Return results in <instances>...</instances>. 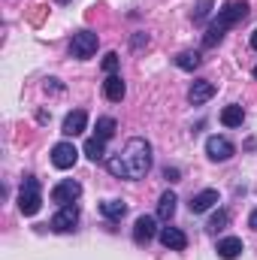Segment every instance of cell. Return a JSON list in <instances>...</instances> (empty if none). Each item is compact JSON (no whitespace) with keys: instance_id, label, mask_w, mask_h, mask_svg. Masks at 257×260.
<instances>
[{"instance_id":"cell-1","label":"cell","mask_w":257,"mask_h":260,"mask_svg":"<svg viewBox=\"0 0 257 260\" xmlns=\"http://www.w3.org/2000/svg\"><path fill=\"white\" fill-rule=\"evenodd\" d=\"M106 167L115 179H145V173L151 170V145L136 136L124 145L121 154L106 160Z\"/></svg>"},{"instance_id":"cell-2","label":"cell","mask_w":257,"mask_h":260,"mask_svg":"<svg viewBox=\"0 0 257 260\" xmlns=\"http://www.w3.org/2000/svg\"><path fill=\"white\" fill-rule=\"evenodd\" d=\"M245 15H248V3H245V0H233V3H227V6L218 12V18L209 24L206 37H203V49H215V46L224 40V34H227L236 21H242Z\"/></svg>"},{"instance_id":"cell-3","label":"cell","mask_w":257,"mask_h":260,"mask_svg":"<svg viewBox=\"0 0 257 260\" xmlns=\"http://www.w3.org/2000/svg\"><path fill=\"white\" fill-rule=\"evenodd\" d=\"M43 206V194H40V182L34 176H24L21 182V194H18V209L21 215H37Z\"/></svg>"},{"instance_id":"cell-4","label":"cell","mask_w":257,"mask_h":260,"mask_svg":"<svg viewBox=\"0 0 257 260\" xmlns=\"http://www.w3.org/2000/svg\"><path fill=\"white\" fill-rule=\"evenodd\" d=\"M97 46H100V37H97L94 30H79V34H73L70 52H73V58L85 61V58H91V55L97 52Z\"/></svg>"},{"instance_id":"cell-5","label":"cell","mask_w":257,"mask_h":260,"mask_svg":"<svg viewBox=\"0 0 257 260\" xmlns=\"http://www.w3.org/2000/svg\"><path fill=\"white\" fill-rule=\"evenodd\" d=\"M79 197H82V185L76 179H64L52 188V203H58V206H73Z\"/></svg>"},{"instance_id":"cell-6","label":"cell","mask_w":257,"mask_h":260,"mask_svg":"<svg viewBox=\"0 0 257 260\" xmlns=\"http://www.w3.org/2000/svg\"><path fill=\"white\" fill-rule=\"evenodd\" d=\"M76 224H79V209H76V206H61L58 215L49 221V227H52L55 233H70Z\"/></svg>"},{"instance_id":"cell-7","label":"cell","mask_w":257,"mask_h":260,"mask_svg":"<svg viewBox=\"0 0 257 260\" xmlns=\"http://www.w3.org/2000/svg\"><path fill=\"white\" fill-rule=\"evenodd\" d=\"M206 154H209L212 160H230V157L236 154V148H233V142L224 139V136H209V139H206Z\"/></svg>"},{"instance_id":"cell-8","label":"cell","mask_w":257,"mask_h":260,"mask_svg":"<svg viewBox=\"0 0 257 260\" xmlns=\"http://www.w3.org/2000/svg\"><path fill=\"white\" fill-rule=\"evenodd\" d=\"M76 160H79V151H76L73 142H58V145L52 148V164H55L58 170H70V167H76Z\"/></svg>"},{"instance_id":"cell-9","label":"cell","mask_w":257,"mask_h":260,"mask_svg":"<svg viewBox=\"0 0 257 260\" xmlns=\"http://www.w3.org/2000/svg\"><path fill=\"white\" fill-rule=\"evenodd\" d=\"M154 227H157V221L151 215H139L136 224H133V242L136 245H148L154 239Z\"/></svg>"},{"instance_id":"cell-10","label":"cell","mask_w":257,"mask_h":260,"mask_svg":"<svg viewBox=\"0 0 257 260\" xmlns=\"http://www.w3.org/2000/svg\"><path fill=\"white\" fill-rule=\"evenodd\" d=\"M160 245L170 251H185L188 248V236L179 227H160Z\"/></svg>"},{"instance_id":"cell-11","label":"cell","mask_w":257,"mask_h":260,"mask_svg":"<svg viewBox=\"0 0 257 260\" xmlns=\"http://www.w3.org/2000/svg\"><path fill=\"white\" fill-rule=\"evenodd\" d=\"M212 97H215V82H209V79L194 82L191 91H188V103H194V106H200V103H206Z\"/></svg>"},{"instance_id":"cell-12","label":"cell","mask_w":257,"mask_h":260,"mask_svg":"<svg viewBox=\"0 0 257 260\" xmlns=\"http://www.w3.org/2000/svg\"><path fill=\"white\" fill-rule=\"evenodd\" d=\"M215 203H218V191H215V188H206V191L194 194L188 206H191V212H194V215H203V212H209V209H212Z\"/></svg>"},{"instance_id":"cell-13","label":"cell","mask_w":257,"mask_h":260,"mask_svg":"<svg viewBox=\"0 0 257 260\" xmlns=\"http://www.w3.org/2000/svg\"><path fill=\"white\" fill-rule=\"evenodd\" d=\"M215 251H218V257H221V260H236L242 251H245V245H242V239H239V236H227V239H221V242H218V248H215Z\"/></svg>"},{"instance_id":"cell-14","label":"cell","mask_w":257,"mask_h":260,"mask_svg":"<svg viewBox=\"0 0 257 260\" xmlns=\"http://www.w3.org/2000/svg\"><path fill=\"white\" fill-rule=\"evenodd\" d=\"M85 124H88L85 109H73V112L64 118V127H61V133H64V136H79V133L85 130Z\"/></svg>"},{"instance_id":"cell-15","label":"cell","mask_w":257,"mask_h":260,"mask_svg":"<svg viewBox=\"0 0 257 260\" xmlns=\"http://www.w3.org/2000/svg\"><path fill=\"white\" fill-rule=\"evenodd\" d=\"M103 94H106V100H109V103H121V100H124V94H127V88H124L121 76H109V79L103 82Z\"/></svg>"},{"instance_id":"cell-16","label":"cell","mask_w":257,"mask_h":260,"mask_svg":"<svg viewBox=\"0 0 257 260\" xmlns=\"http://www.w3.org/2000/svg\"><path fill=\"white\" fill-rule=\"evenodd\" d=\"M242 121H245V109L242 106H236V103L224 106V112H221V124L224 127H242Z\"/></svg>"},{"instance_id":"cell-17","label":"cell","mask_w":257,"mask_h":260,"mask_svg":"<svg viewBox=\"0 0 257 260\" xmlns=\"http://www.w3.org/2000/svg\"><path fill=\"white\" fill-rule=\"evenodd\" d=\"M176 203H179V200H176L173 191H164L160 200H157V218H160V221H170V218L176 215Z\"/></svg>"},{"instance_id":"cell-18","label":"cell","mask_w":257,"mask_h":260,"mask_svg":"<svg viewBox=\"0 0 257 260\" xmlns=\"http://www.w3.org/2000/svg\"><path fill=\"white\" fill-rule=\"evenodd\" d=\"M100 212H103V218H109V221H121V218L127 215V203H121V200H106V203H100Z\"/></svg>"},{"instance_id":"cell-19","label":"cell","mask_w":257,"mask_h":260,"mask_svg":"<svg viewBox=\"0 0 257 260\" xmlns=\"http://www.w3.org/2000/svg\"><path fill=\"white\" fill-rule=\"evenodd\" d=\"M85 154H88L94 164H100V160L106 157V139H100V136H91V139L85 142Z\"/></svg>"},{"instance_id":"cell-20","label":"cell","mask_w":257,"mask_h":260,"mask_svg":"<svg viewBox=\"0 0 257 260\" xmlns=\"http://www.w3.org/2000/svg\"><path fill=\"white\" fill-rule=\"evenodd\" d=\"M200 64H203L200 52H179V58H176V67L179 70H188V73H194Z\"/></svg>"},{"instance_id":"cell-21","label":"cell","mask_w":257,"mask_h":260,"mask_svg":"<svg viewBox=\"0 0 257 260\" xmlns=\"http://www.w3.org/2000/svg\"><path fill=\"white\" fill-rule=\"evenodd\" d=\"M97 136L100 139H112L115 136V118H109V115L97 118Z\"/></svg>"},{"instance_id":"cell-22","label":"cell","mask_w":257,"mask_h":260,"mask_svg":"<svg viewBox=\"0 0 257 260\" xmlns=\"http://www.w3.org/2000/svg\"><path fill=\"white\" fill-rule=\"evenodd\" d=\"M227 221H230V215H227L224 209H218V212L209 218V224H206V227H209L212 233H218V230H224V227H227Z\"/></svg>"},{"instance_id":"cell-23","label":"cell","mask_w":257,"mask_h":260,"mask_svg":"<svg viewBox=\"0 0 257 260\" xmlns=\"http://www.w3.org/2000/svg\"><path fill=\"white\" fill-rule=\"evenodd\" d=\"M118 52H109L106 58H103V73H109V76H115V70H118Z\"/></svg>"},{"instance_id":"cell-24","label":"cell","mask_w":257,"mask_h":260,"mask_svg":"<svg viewBox=\"0 0 257 260\" xmlns=\"http://www.w3.org/2000/svg\"><path fill=\"white\" fill-rule=\"evenodd\" d=\"M209 6H212V0H200V3H197V9H194V21H206Z\"/></svg>"},{"instance_id":"cell-25","label":"cell","mask_w":257,"mask_h":260,"mask_svg":"<svg viewBox=\"0 0 257 260\" xmlns=\"http://www.w3.org/2000/svg\"><path fill=\"white\" fill-rule=\"evenodd\" d=\"M179 176H182L179 167H167V170H164V179H167V182H179Z\"/></svg>"},{"instance_id":"cell-26","label":"cell","mask_w":257,"mask_h":260,"mask_svg":"<svg viewBox=\"0 0 257 260\" xmlns=\"http://www.w3.org/2000/svg\"><path fill=\"white\" fill-rule=\"evenodd\" d=\"M139 46H148V37L145 34H136L133 37V49H139Z\"/></svg>"},{"instance_id":"cell-27","label":"cell","mask_w":257,"mask_h":260,"mask_svg":"<svg viewBox=\"0 0 257 260\" xmlns=\"http://www.w3.org/2000/svg\"><path fill=\"white\" fill-rule=\"evenodd\" d=\"M248 227H251V230H257V209L248 215Z\"/></svg>"},{"instance_id":"cell-28","label":"cell","mask_w":257,"mask_h":260,"mask_svg":"<svg viewBox=\"0 0 257 260\" xmlns=\"http://www.w3.org/2000/svg\"><path fill=\"white\" fill-rule=\"evenodd\" d=\"M251 49H254V52H257V30H254V34H251Z\"/></svg>"},{"instance_id":"cell-29","label":"cell","mask_w":257,"mask_h":260,"mask_svg":"<svg viewBox=\"0 0 257 260\" xmlns=\"http://www.w3.org/2000/svg\"><path fill=\"white\" fill-rule=\"evenodd\" d=\"M254 79H257V67H254Z\"/></svg>"},{"instance_id":"cell-30","label":"cell","mask_w":257,"mask_h":260,"mask_svg":"<svg viewBox=\"0 0 257 260\" xmlns=\"http://www.w3.org/2000/svg\"><path fill=\"white\" fill-rule=\"evenodd\" d=\"M61 3H70V0H61Z\"/></svg>"}]
</instances>
